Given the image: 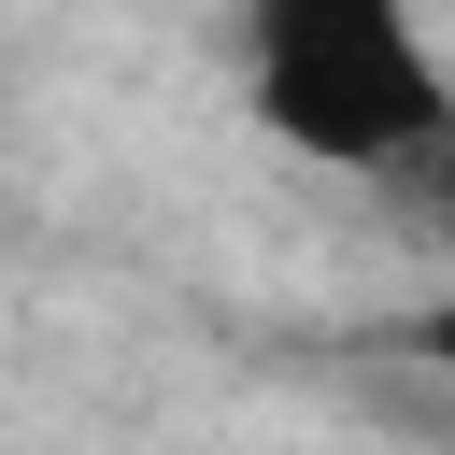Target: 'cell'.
<instances>
[{"mask_svg":"<svg viewBox=\"0 0 455 455\" xmlns=\"http://www.w3.org/2000/svg\"><path fill=\"white\" fill-rule=\"evenodd\" d=\"M412 341H427V355H441V370H455V299H441V313H427V327H412Z\"/></svg>","mask_w":455,"mask_h":455,"instance_id":"3","label":"cell"},{"mask_svg":"<svg viewBox=\"0 0 455 455\" xmlns=\"http://www.w3.org/2000/svg\"><path fill=\"white\" fill-rule=\"evenodd\" d=\"M256 128L327 171H412L455 128V85L412 28V0H256Z\"/></svg>","mask_w":455,"mask_h":455,"instance_id":"1","label":"cell"},{"mask_svg":"<svg viewBox=\"0 0 455 455\" xmlns=\"http://www.w3.org/2000/svg\"><path fill=\"white\" fill-rule=\"evenodd\" d=\"M412 185H427V199H441V228H455V128H441V142L412 156Z\"/></svg>","mask_w":455,"mask_h":455,"instance_id":"2","label":"cell"}]
</instances>
